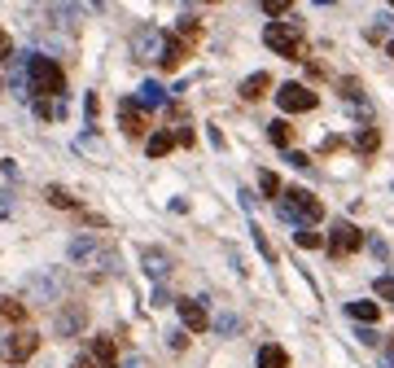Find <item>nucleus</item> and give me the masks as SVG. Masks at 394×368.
Instances as JSON below:
<instances>
[{
  "mask_svg": "<svg viewBox=\"0 0 394 368\" xmlns=\"http://www.w3.org/2000/svg\"><path fill=\"white\" fill-rule=\"evenodd\" d=\"M180 320H184L189 333H206L210 329V315H206V307L197 298H180Z\"/></svg>",
  "mask_w": 394,
  "mask_h": 368,
  "instance_id": "nucleus-13",
  "label": "nucleus"
},
{
  "mask_svg": "<svg viewBox=\"0 0 394 368\" xmlns=\"http://www.w3.org/2000/svg\"><path fill=\"white\" fill-rule=\"evenodd\" d=\"M263 44H268L272 53H280V58L298 62V58H302V26H298V22H268Z\"/></svg>",
  "mask_w": 394,
  "mask_h": 368,
  "instance_id": "nucleus-3",
  "label": "nucleus"
},
{
  "mask_svg": "<svg viewBox=\"0 0 394 368\" xmlns=\"http://www.w3.org/2000/svg\"><path fill=\"white\" fill-rule=\"evenodd\" d=\"M0 320H9V325H22V320H26V307H22L18 298H9V294H0Z\"/></svg>",
  "mask_w": 394,
  "mask_h": 368,
  "instance_id": "nucleus-24",
  "label": "nucleus"
},
{
  "mask_svg": "<svg viewBox=\"0 0 394 368\" xmlns=\"http://www.w3.org/2000/svg\"><path fill=\"white\" fill-rule=\"evenodd\" d=\"M136 105H141V110H158V105H167V88L149 79V84H141V92H136Z\"/></svg>",
  "mask_w": 394,
  "mask_h": 368,
  "instance_id": "nucleus-14",
  "label": "nucleus"
},
{
  "mask_svg": "<svg viewBox=\"0 0 394 368\" xmlns=\"http://www.w3.org/2000/svg\"><path fill=\"white\" fill-rule=\"evenodd\" d=\"M84 110H88V119H97V110H101V101H97V97H92V92H88V97H84Z\"/></svg>",
  "mask_w": 394,
  "mask_h": 368,
  "instance_id": "nucleus-36",
  "label": "nucleus"
},
{
  "mask_svg": "<svg viewBox=\"0 0 394 368\" xmlns=\"http://www.w3.org/2000/svg\"><path fill=\"white\" fill-rule=\"evenodd\" d=\"M9 206H13V197H9L5 189H0V220H5V215H9Z\"/></svg>",
  "mask_w": 394,
  "mask_h": 368,
  "instance_id": "nucleus-38",
  "label": "nucleus"
},
{
  "mask_svg": "<svg viewBox=\"0 0 394 368\" xmlns=\"http://www.w3.org/2000/svg\"><path fill=\"white\" fill-rule=\"evenodd\" d=\"M123 368H145V359H141V355H127V359H123Z\"/></svg>",
  "mask_w": 394,
  "mask_h": 368,
  "instance_id": "nucleus-40",
  "label": "nucleus"
},
{
  "mask_svg": "<svg viewBox=\"0 0 394 368\" xmlns=\"http://www.w3.org/2000/svg\"><path fill=\"white\" fill-rule=\"evenodd\" d=\"M258 368H289V355L276 347V342H268V347L258 351Z\"/></svg>",
  "mask_w": 394,
  "mask_h": 368,
  "instance_id": "nucleus-23",
  "label": "nucleus"
},
{
  "mask_svg": "<svg viewBox=\"0 0 394 368\" xmlns=\"http://www.w3.org/2000/svg\"><path fill=\"white\" fill-rule=\"evenodd\" d=\"M258 193L263 197H280V175L276 171H258Z\"/></svg>",
  "mask_w": 394,
  "mask_h": 368,
  "instance_id": "nucleus-27",
  "label": "nucleus"
},
{
  "mask_svg": "<svg viewBox=\"0 0 394 368\" xmlns=\"http://www.w3.org/2000/svg\"><path fill=\"white\" fill-rule=\"evenodd\" d=\"M219 333H236V315H219Z\"/></svg>",
  "mask_w": 394,
  "mask_h": 368,
  "instance_id": "nucleus-37",
  "label": "nucleus"
},
{
  "mask_svg": "<svg viewBox=\"0 0 394 368\" xmlns=\"http://www.w3.org/2000/svg\"><path fill=\"white\" fill-rule=\"evenodd\" d=\"M31 110H35L40 119H58V114H62V105H48L44 97H35V101H31Z\"/></svg>",
  "mask_w": 394,
  "mask_h": 368,
  "instance_id": "nucleus-30",
  "label": "nucleus"
},
{
  "mask_svg": "<svg viewBox=\"0 0 394 368\" xmlns=\"http://www.w3.org/2000/svg\"><path fill=\"white\" fill-rule=\"evenodd\" d=\"M5 88H9V84H5V79H0V92H5Z\"/></svg>",
  "mask_w": 394,
  "mask_h": 368,
  "instance_id": "nucleus-43",
  "label": "nucleus"
},
{
  "mask_svg": "<svg viewBox=\"0 0 394 368\" xmlns=\"http://www.w3.org/2000/svg\"><path fill=\"white\" fill-rule=\"evenodd\" d=\"M44 197H48L53 206H58V210H75V206H79V202H75V197L62 189V184H48V189H44Z\"/></svg>",
  "mask_w": 394,
  "mask_h": 368,
  "instance_id": "nucleus-26",
  "label": "nucleus"
},
{
  "mask_svg": "<svg viewBox=\"0 0 394 368\" xmlns=\"http://www.w3.org/2000/svg\"><path fill=\"white\" fill-rule=\"evenodd\" d=\"M268 141H272L276 149H289V145H294V127H289L285 119H276V123H268Z\"/></svg>",
  "mask_w": 394,
  "mask_h": 368,
  "instance_id": "nucleus-20",
  "label": "nucleus"
},
{
  "mask_svg": "<svg viewBox=\"0 0 394 368\" xmlns=\"http://www.w3.org/2000/svg\"><path fill=\"white\" fill-rule=\"evenodd\" d=\"M175 145H180L175 131H153V136H149V158H167Z\"/></svg>",
  "mask_w": 394,
  "mask_h": 368,
  "instance_id": "nucleus-19",
  "label": "nucleus"
},
{
  "mask_svg": "<svg viewBox=\"0 0 394 368\" xmlns=\"http://www.w3.org/2000/svg\"><path fill=\"white\" fill-rule=\"evenodd\" d=\"M250 232H254V246H258V254H263V259H268V263H276V250H272V242H268V232H263L258 224H254Z\"/></svg>",
  "mask_w": 394,
  "mask_h": 368,
  "instance_id": "nucleus-28",
  "label": "nucleus"
},
{
  "mask_svg": "<svg viewBox=\"0 0 394 368\" xmlns=\"http://www.w3.org/2000/svg\"><path fill=\"white\" fill-rule=\"evenodd\" d=\"M359 342H363V347H381V333L363 325V329H359Z\"/></svg>",
  "mask_w": 394,
  "mask_h": 368,
  "instance_id": "nucleus-33",
  "label": "nucleus"
},
{
  "mask_svg": "<svg viewBox=\"0 0 394 368\" xmlns=\"http://www.w3.org/2000/svg\"><path fill=\"white\" fill-rule=\"evenodd\" d=\"M289 163H294L298 171H307V167H311V158H307V153H298V149H289Z\"/></svg>",
  "mask_w": 394,
  "mask_h": 368,
  "instance_id": "nucleus-35",
  "label": "nucleus"
},
{
  "mask_svg": "<svg viewBox=\"0 0 394 368\" xmlns=\"http://www.w3.org/2000/svg\"><path fill=\"white\" fill-rule=\"evenodd\" d=\"M66 254H70V263L79 272H92V276H105V272L119 268V250L105 242V237H97V232H79Z\"/></svg>",
  "mask_w": 394,
  "mask_h": 368,
  "instance_id": "nucleus-1",
  "label": "nucleus"
},
{
  "mask_svg": "<svg viewBox=\"0 0 394 368\" xmlns=\"http://www.w3.org/2000/svg\"><path fill=\"white\" fill-rule=\"evenodd\" d=\"M75 153H92L97 163H101V158H105V145H101L97 131H84V136H75Z\"/></svg>",
  "mask_w": 394,
  "mask_h": 368,
  "instance_id": "nucleus-22",
  "label": "nucleus"
},
{
  "mask_svg": "<svg viewBox=\"0 0 394 368\" xmlns=\"http://www.w3.org/2000/svg\"><path fill=\"white\" fill-rule=\"evenodd\" d=\"M377 298H385V303H394V276H377Z\"/></svg>",
  "mask_w": 394,
  "mask_h": 368,
  "instance_id": "nucleus-31",
  "label": "nucleus"
},
{
  "mask_svg": "<svg viewBox=\"0 0 394 368\" xmlns=\"http://www.w3.org/2000/svg\"><path fill=\"white\" fill-rule=\"evenodd\" d=\"M92 359L105 364V368H114L119 364V347H114L110 337H92Z\"/></svg>",
  "mask_w": 394,
  "mask_h": 368,
  "instance_id": "nucleus-17",
  "label": "nucleus"
},
{
  "mask_svg": "<svg viewBox=\"0 0 394 368\" xmlns=\"http://www.w3.org/2000/svg\"><path fill=\"white\" fill-rule=\"evenodd\" d=\"M13 62V44H9V31L0 26V66H9Z\"/></svg>",
  "mask_w": 394,
  "mask_h": 368,
  "instance_id": "nucleus-32",
  "label": "nucleus"
},
{
  "mask_svg": "<svg viewBox=\"0 0 394 368\" xmlns=\"http://www.w3.org/2000/svg\"><path fill=\"white\" fill-rule=\"evenodd\" d=\"M184 53H189V44H184L180 36H171V40H167V53H163V62H158V66H163V70H175Z\"/></svg>",
  "mask_w": 394,
  "mask_h": 368,
  "instance_id": "nucleus-21",
  "label": "nucleus"
},
{
  "mask_svg": "<svg viewBox=\"0 0 394 368\" xmlns=\"http://www.w3.org/2000/svg\"><path fill=\"white\" fill-rule=\"evenodd\" d=\"M385 53H390V58H394V40H390V44H385Z\"/></svg>",
  "mask_w": 394,
  "mask_h": 368,
  "instance_id": "nucleus-41",
  "label": "nucleus"
},
{
  "mask_svg": "<svg viewBox=\"0 0 394 368\" xmlns=\"http://www.w3.org/2000/svg\"><path fill=\"white\" fill-rule=\"evenodd\" d=\"M26 75H31V92L44 97H66V75L53 58H26Z\"/></svg>",
  "mask_w": 394,
  "mask_h": 368,
  "instance_id": "nucleus-2",
  "label": "nucleus"
},
{
  "mask_svg": "<svg viewBox=\"0 0 394 368\" xmlns=\"http://www.w3.org/2000/svg\"><path fill=\"white\" fill-rule=\"evenodd\" d=\"M258 5H263V13H268V18H285L289 9H294V0H258Z\"/></svg>",
  "mask_w": 394,
  "mask_h": 368,
  "instance_id": "nucleus-29",
  "label": "nucleus"
},
{
  "mask_svg": "<svg viewBox=\"0 0 394 368\" xmlns=\"http://www.w3.org/2000/svg\"><path fill=\"white\" fill-rule=\"evenodd\" d=\"M294 242H298L302 250H320V246H329V237H324V232H315L311 224H298V232H294Z\"/></svg>",
  "mask_w": 394,
  "mask_h": 368,
  "instance_id": "nucleus-18",
  "label": "nucleus"
},
{
  "mask_svg": "<svg viewBox=\"0 0 394 368\" xmlns=\"http://www.w3.org/2000/svg\"><path fill=\"white\" fill-rule=\"evenodd\" d=\"M363 246V232L351 224V220H337L333 228H329V254L333 259H346V254H355Z\"/></svg>",
  "mask_w": 394,
  "mask_h": 368,
  "instance_id": "nucleus-5",
  "label": "nucleus"
},
{
  "mask_svg": "<svg viewBox=\"0 0 394 368\" xmlns=\"http://www.w3.org/2000/svg\"><path fill=\"white\" fill-rule=\"evenodd\" d=\"M35 351H40V333H31V329H18L13 337H5V347H0V355L9 364H26Z\"/></svg>",
  "mask_w": 394,
  "mask_h": 368,
  "instance_id": "nucleus-7",
  "label": "nucleus"
},
{
  "mask_svg": "<svg viewBox=\"0 0 394 368\" xmlns=\"http://www.w3.org/2000/svg\"><path fill=\"white\" fill-rule=\"evenodd\" d=\"M167 40H171V36H163L158 26H136V31H131V58H136V62H149V58L163 62Z\"/></svg>",
  "mask_w": 394,
  "mask_h": 368,
  "instance_id": "nucleus-4",
  "label": "nucleus"
},
{
  "mask_svg": "<svg viewBox=\"0 0 394 368\" xmlns=\"http://www.w3.org/2000/svg\"><path fill=\"white\" fill-rule=\"evenodd\" d=\"M119 123H123L127 136H145L149 131V119H145V110L136 101H119Z\"/></svg>",
  "mask_w": 394,
  "mask_h": 368,
  "instance_id": "nucleus-12",
  "label": "nucleus"
},
{
  "mask_svg": "<svg viewBox=\"0 0 394 368\" xmlns=\"http://www.w3.org/2000/svg\"><path fill=\"white\" fill-rule=\"evenodd\" d=\"M285 197H289V206H294L298 215H302V224H315V220H324V206H320V197H315L311 189H289Z\"/></svg>",
  "mask_w": 394,
  "mask_h": 368,
  "instance_id": "nucleus-9",
  "label": "nucleus"
},
{
  "mask_svg": "<svg viewBox=\"0 0 394 368\" xmlns=\"http://www.w3.org/2000/svg\"><path fill=\"white\" fill-rule=\"evenodd\" d=\"M141 268H145V276H149V281H158V285H163V281L171 276V268H175V259H171L167 250H158V246H149V250L141 254Z\"/></svg>",
  "mask_w": 394,
  "mask_h": 368,
  "instance_id": "nucleus-8",
  "label": "nucleus"
},
{
  "mask_svg": "<svg viewBox=\"0 0 394 368\" xmlns=\"http://www.w3.org/2000/svg\"><path fill=\"white\" fill-rule=\"evenodd\" d=\"M341 97H351V101H359V79H341Z\"/></svg>",
  "mask_w": 394,
  "mask_h": 368,
  "instance_id": "nucleus-34",
  "label": "nucleus"
},
{
  "mask_svg": "<svg viewBox=\"0 0 394 368\" xmlns=\"http://www.w3.org/2000/svg\"><path fill=\"white\" fill-rule=\"evenodd\" d=\"M315 101H320V97H315L307 84H280L276 88V105L285 114H307V110H315Z\"/></svg>",
  "mask_w": 394,
  "mask_h": 368,
  "instance_id": "nucleus-6",
  "label": "nucleus"
},
{
  "mask_svg": "<svg viewBox=\"0 0 394 368\" xmlns=\"http://www.w3.org/2000/svg\"><path fill=\"white\" fill-rule=\"evenodd\" d=\"M75 368H101V364H97L92 355H79V359H75Z\"/></svg>",
  "mask_w": 394,
  "mask_h": 368,
  "instance_id": "nucleus-39",
  "label": "nucleus"
},
{
  "mask_svg": "<svg viewBox=\"0 0 394 368\" xmlns=\"http://www.w3.org/2000/svg\"><path fill=\"white\" fill-rule=\"evenodd\" d=\"M92 5H105V0H92Z\"/></svg>",
  "mask_w": 394,
  "mask_h": 368,
  "instance_id": "nucleus-44",
  "label": "nucleus"
},
{
  "mask_svg": "<svg viewBox=\"0 0 394 368\" xmlns=\"http://www.w3.org/2000/svg\"><path fill=\"white\" fill-rule=\"evenodd\" d=\"M268 88H272V75H268V70H254L246 84H241V101H258Z\"/></svg>",
  "mask_w": 394,
  "mask_h": 368,
  "instance_id": "nucleus-16",
  "label": "nucleus"
},
{
  "mask_svg": "<svg viewBox=\"0 0 394 368\" xmlns=\"http://www.w3.org/2000/svg\"><path fill=\"white\" fill-rule=\"evenodd\" d=\"M346 315L359 320V325H373V320H381V307L368 303V298H355V303H346Z\"/></svg>",
  "mask_w": 394,
  "mask_h": 368,
  "instance_id": "nucleus-15",
  "label": "nucleus"
},
{
  "mask_svg": "<svg viewBox=\"0 0 394 368\" xmlns=\"http://www.w3.org/2000/svg\"><path fill=\"white\" fill-rule=\"evenodd\" d=\"M84 325H88V311L79 303H62V311H58V337H75Z\"/></svg>",
  "mask_w": 394,
  "mask_h": 368,
  "instance_id": "nucleus-11",
  "label": "nucleus"
},
{
  "mask_svg": "<svg viewBox=\"0 0 394 368\" xmlns=\"http://www.w3.org/2000/svg\"><path fill=\"white\" fill-rule=\"evenodd\" d=\"M315 5H333V0H315Z\"/></svg>",
  "mask_w": 394,
  "mask_h": 368,
  "instance_id": "nucleus-42",
  "label": "nucleus"
},
{
  "mask_svg": "<svg viewBox=\"0 0 394 368\" xmlns=\"http://www.w3.org/2000/svg\"><path fill=\"white\" fill-rule=\"evenodd\" d=\"M390 5H394V0H390Z\"/></svg>",
  "mask_w": 394,
  "mask_h": 368,
  "instance_id": "nucleus-45",
  "label": "nucleus"
},
{
  "mask_svg": "<svg viewBox=\"0 0 394 368\" xmlns=\"http://www.w3.org/2000/svg\"><path fill=\"white\" fill-rule=\"evenodd\" d=\"M26 294H31V298H44V303H58V298H62V276H53V272L26 276Z\"/></svg>",
  "mask_w": 394,
  "mask_h": 368,
  "instance_id": "nucleus-10",
  "label": "nucleus"
},
{
  "mask_svg": "<svg viewBox=\"0 0 394 368\" xmlns=\"http://www.w3.org/2000/svg\"><path fill=\"white\" fill-rule=\"evenodd\" d=\"M355 149H359V153H377V149H381V131H377V127H363L359 136H355Z\"/></svg>",
  "mask_w": 394,
  "mask_h": 368,
  "instance_id": "nucleus-25",
  "label": "nucleus"
}]
</instances>
